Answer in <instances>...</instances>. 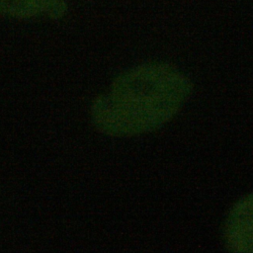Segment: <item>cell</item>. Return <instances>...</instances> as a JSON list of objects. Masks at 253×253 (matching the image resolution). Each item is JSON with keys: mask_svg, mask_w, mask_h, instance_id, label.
Here are the masks:
<instances>
[{"mask_svg": "<svg viewBox=\"0 0 253 253\" xmlns=\"http://www.w3.org/2000/svg\"><path fill=\"white\" fill-rule=\"evenodd\" d=\"M66 11L65 0H0V13L16 19L42 16L59 19Z\"/></svg>", "mask_w": 253, "mask_h": 253, "instance_id": "cell-3", "label": "cell"}, {"mask_svg": "<svg viewBox=\"0 0 253 253\" xmlns=\"http://www.w3.org/2000/svg\"><path fill=\"white\" fill-rule=\"evenodd\" d=\"M190 79L164 62L135 65L119 74L91 104L94 127L109 136L154 131L170 122L191 95Z\"/></svg>", "mask_w": 253, "mask_h": 253, "instance_id": "cell-1", "label": "cell"}, {"mask_svg": "<svg viewBox=\"0 0 253 253\" xmlns=\"http://www.w3.org/2000/svg\"><path fill=\"white\" fill-rule=\"evenodd\" d=\"M223 239L232 252L253 253V193L240 198L229 210Z\"/></svg>", "mask_w": 253, "mask_h": 253, "instance_id": "cell-2", "label": "cell"}]
</instances>
